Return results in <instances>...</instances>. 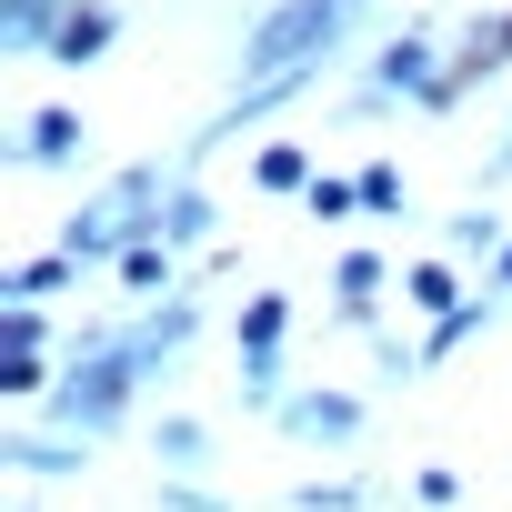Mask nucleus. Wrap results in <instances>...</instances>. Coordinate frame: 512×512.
I'll use <instances>...</instances> for the list:
<instances>
[{"mask_svg": "<svg viewBox=\"0 0 512 512\" xmlns=\"http://www.w3.org/2000/svg\"><path fill=\"white\" fill-rule=\"evenodd\" d=\"M372 0H272L262 21L241 31V81H272V71H332V51L362 31Z\"/></svg>", "mask_w": 512, "mask_h": 512, "instance_id": "nucleus-1", "label": "nucleus"}, {"mask_svg": "<svg viewBox=\"0 0 512 512\" xmlns=\"http://www.w3.org/2000/svg\"><path fill=\"white\" fill-rule=\"evenodd\" d=\"M161 191H171V171H161V161L111 171V181H101V191L61 221V251H71L81 272H91V262H121L131 241H151V231H161Z\"/></svg>", "mask_w": 512, "mask_h": 512, "instance_id": "nucleus-2", "label": "nucleus"}, {"mask_svg": "<svg viewBox=\"0 0 512 512\" xmlns=\"http://www.w3.org/2000/svg\"><path fill=\"white\" fill-rule=\"evenodd\" d=\"M131 392H141V362H131V342H121V332H81L71 372L51 382V422H61V432H81V442H101V432H121Z\"/></svg>", "mask_w": 512, "mask_h": 512, "instance_id": "nucleus-3", "label": "nucleus"}, {"mask_svg": "<svg viewBox=\"0 0 512 512\" xmlns=\"http://www.w3.org/2000/svg\"><path fill=\"white\" fill-rule=\"evenodd\" d=\"M442 71H452V51H442L432 31H392V41L372 51V81L352 91V111H362V121H372V111H392V101L442 111Z\"/></svg>", "mask_w": 512, "mask_h": 512, "instance_id": "nucleus-4", "label": "nucleus"}, {"mask_svg": "<svg viewBox=\"0 0 512 512\" xmlns=\"http://www.w3.org/2000/svg\"><path fill=\"white\" fill-rule=\"evenodd\" d=\"M91 151V121L71 111V101H41V111H21V131H11V161L21 171H71Z\"/></svg>", "mask_w": 512, "mask_h": 512, "instance_id": "nucleus-5", "label": "nucleus"}, {"mask_svg": "<svg viewBox=\"0 0 512 512\" xmlns=\"http://www.w3.org/2000/svg\"><path fill=\"white\" fill-rule=\"evenodd\" d=\"M502 71H512V11H482V21L452 41V71H442V111H452V101H472L482 81H502Z\"/></svg>", "mask_w": 512, "mask_h": 512, "instance_id": "nucleus-6", "label": "nucleus"}, {"mask_svg": "<svg viewBox=\"0 0 512 512\" xmlns=\"http://www.w3.org/2000/svg\"><path fill=\"white\" fill-rule=\"evenodd\" d=\"M191 332H201V302H191V292H171V302H151L121 342H131V362H141V382H151V372H171V362L191 352Z\"/></svg>", "mask_w": 512, "mask_h": 512, "instance_id": "nucleus-7", "label": "nucleus"}, {"mask_svg": "<svg viewBox=\"0 0 512 512\" xmlns=\"http://www.w3.org/2000/svg\"><path fill=\"white\" fill-rule=\"evenodd\" d=\"M41 342H51V322H41V302H0V392H41L51 372H41Z\"/></svg>", "mask_w": 512, "mask_h": 512, "instance_id": "nucleus-8", "label": "nucleus"}, {"mask_svg": "<svg viewBox=\"0 0 512 512\" xmlns=\"http://www.w3.org/2000/svg\"><path fill=\"white\" fill-rule=\"evenodd\" d=\"M272 422H282L292 442H322V452H332V442H352V432H362V402H352V392H292Z\"/></svg>", "mask_w": 512, "mask_h": 512, "instance_id": "nucleus-9", "label": "nucleus"}, {"mask_svg": "<svg viewBox=\"0 0 512 512\" xmlns=\"http://www.w3.org/2000/svg\"><path fill=\"white\" fill-rule=\"evenodd\" d=\"M111 41H121V0H71V21H61L51 61H61V71H91Z\"/></svg>", "mask_w": 512, "mask_h": 512, "instance_id": "nucleus-10", "label": "nucleus"}, {"mask_svg": "<svg viewBox=\"0 0 512 512\" xmlns=\"http://www.w3.org/2000/svg\"><path fill=\"white\" fill-rule=\"evenodd\" d=\"M0 462L31 472V482H71V472L91 462V442H81V432H11V442H0Z\"/></svg>", "mask_w": 512, "mask_h": 512, "instance_id": "nucleus-11", "label": "nucleus"}, {"mask_svg": "<svg viewBox=\"0 0 512 512\" xmlns=\"http://www.w3.org/2000/svg\"><path fill=\"white\" fill-rule=\"evenodd\" d=\"M221 231V211H211V191L191 181V171H171V191H161V231L151 241H171V251H201Z\"/></svg>", "mask_w": 512, "mask_h": 512, "instance_id": "nucleus-12", "label": "nucleus"}, {"mask_svg": "<svg viewBox=\"0 0 512 512\" xmlns=\"http://www.w3.org/2000/svg\"><path fill=\"white\" fill-rule=\"evenodd\" d=\"M61 21H71V0H0V51H11V61H41V51L61 41Z\"/></svg>", "mask_w": 512, "mask_h": 512, "instance_id": "nucleus-13", "label": "nucleus"}, {"mask_svg": "<svg viewBox=\"0 0 512 512\" xmlns=\"http://www.w3.org/2000/svg\"><path fill=\"white\" fill-rule=\"evenodd\" d=\"M111 272H121V292H141V302H171V282H181V251H171V241H131Z\"/></svg>", "mask_w": 512, "mask_h": 512, "instance_id": "nucleus-14", "label": "nucleus"}, {"mask_svg": "<svg viewBox=\"0 0 512 512\" xmlns=\"http://www.w3.org/2000/svg\"><path fill=\"white\" fill-rule=\"evenodd\" d=\"M382 251H342L332 262V302H342V322H372V302H382Z\"/></svg>", "mask_w": 512, "mask_h": 512, "instance_id": "nucleus-15", "label": "nucleus"}, {"mask_svg": "<svg viewBox=\"0 0 512 512\" xmlns=\"http://www.w3.org/2000/svg\"><path fill=\"white\" fill-rule=\"evenodd\" d=\"M71 282H81L71 251H41V262H11V272H0V302H51V292H71Z\"/></svg>", "mask_w": 512, "mask_h": 512, "instance_id": "nucleus-16", "label": "nucleus"}, {"mask_svg": "<svg viewBox=\"0 0 512 512\" xmlns=\"http://www.w3.org/2000/svg\"><path fill=\"white\" fill-rule=\"evenodd\" d=\"M442 251H452V262H482V272H492L502 251H512V231H502L492 211H452V221H442Z\"/></svg>", "mask_w": 512, "mask_h": 512, "instance_id": "nucleus-17", "label": "nucleus"}, {"mask_svg": "<svg viewBox=\"0 0 512 512\" xmlns=\"http://www.w3.org/2000/svg\"><path fill=\"white\" fill-rule=\"evenodd\" d=\"M402 292H412V312H432V322H442V312H462V302H472V292H462V272H452V262H412V272H402Z\"/></svg>", "mask_w": 512, "mask_h": 512, "instance_id": "nucleus-18", "label": "nucleus"}, {"mask_svg": "<svg viewBox=\"0 0 512 512\" xmlns=\"http://www.w3.org/2000/svg\"><path fill=\"white\" fill-rule=\"evenodd\" d=\"M151 452H161V462H171V472H181V482H191V472H201V462H211V432H201V422H191V412H171V422H161V432H151Z\"/></svg>", "mask_w": 512, "mask_h": 512, "instance_id": "nucleus-19", "label": "nucleus"}, {"mask_svg": "<svg viewBox=\"0 0 512 512\" xmlns=\"http://www.w3.org/2000/svg\"><path fill=\"white\" fill-rule=\"evenodd\" d=\"M282 332H292V302L282 292H251L241 302V352H282Z\"/></svg>", "mask_w": 512, "mask_h": 512, "instance_id": "nucleus-20", "label": "nucleus"}, {"mask_svg": "<svg viewBox=\"0 0 512 512\" xmlns=\"http://www.w3.org/2000/svg\"><path fill=\"white\" fill-rule=\"evenodd\" d=\"M251 181H262V191H312L322 171H312V151H302V141H272L262 161H251Z\"/></svg>", "mask_w": 512, "mask_h": 512, "instance_id": "nucleus-21", "label": "nucleus"}, {"mask_svg": "<svg viewBox=\"0 0 512 512\" xmlns=\"http://www.w3.org/2000/svg\"><path fill=\"white\" fill-rule=\"evenodd\" d=\"M241 402L251 412H282L292 392H282V352H241Z\"/></svg>", "mask_w": 512, "mask_h": 512, "instance_id": "nucleus-22", "label": "nucleus"}, {"mask_svg": "<svg viewBox=\"0 0 512 512\" xmlns=\"http://www.w3.org/2000/svg\"><path fill=\"white\" fill-rule=\"evenodd\" d=\"M302 201H312V221H352V211H362V181H342V171H322V181H312Z\"/></svg>", "mask_w": 512, "mask_h": 512, "instance_id": "nucleus-23", "label": "nucleus"}, {"mask_svg": "<svg viewBox=\"0 0 512 512\" xmlns=\"http://www.w3.org/2000/svg\"><path fill=\"white\" fill-rule=\"evenodd\" d=\"M352 181H362V211H402V171L392 161H362Z\"/></svg>", "mask_w": 512, "mask_h": 512, "instance_id": "nucleus-24", "label": "nucleus"}, {"mask_svg": "<svg viewBox=\"0 0 512 512\" xmlns=\"http://www.w3.org/2000/svg\"><path fill=\"white\" fill-rule=\"evenodd\" d=\"M292 512H362V492H352V482H302Z\"/></svg>", "mask_w": 512, "mask_h": 512, "instance_id": "nucleus-25", "label": "nucleus"}, {"mask_svg": "<svg viewBox=\"0 0 512 512\" xmlns=\"http://www.w3.org/2000/svg\"><path fill=\"white\" fill-rule=\"evenodd\" d=\"M161 512H221V502H211V492H191V482H171V492H161Z\"/></svg>", "mask_w": 512, "mask_h": 512, "instance_id": "nucleus-26", "label": "nucleus"}, {"mask_svg": "<svg viewBox=\"0 0 512 512\" xmlns=\"http://www.w3.org/2000/svg\"><path fill=\"white\" fill-rule=\"evenodd\" d=\"M482 292H502V312H512V251H502V262H492V282Z\"/></svg>", "mask_w": 512, "mask_h": 512, "instance_id": "nucleus-27", "label": "nucleus"}, {"mask_svg": "<svg viewBox=\"0 0 512 512\" xmlns=\"http://www.w3.org/2000/svg\"><path fill=\"white\" fill-rule=\"evenodd\" d=\"M21 512H31V502H21Z\"/></svg>", "mask_w": 512, "mask_h": 512, "instance_id": "nucleus-28", "label": "nucleus"}]
</instances>
